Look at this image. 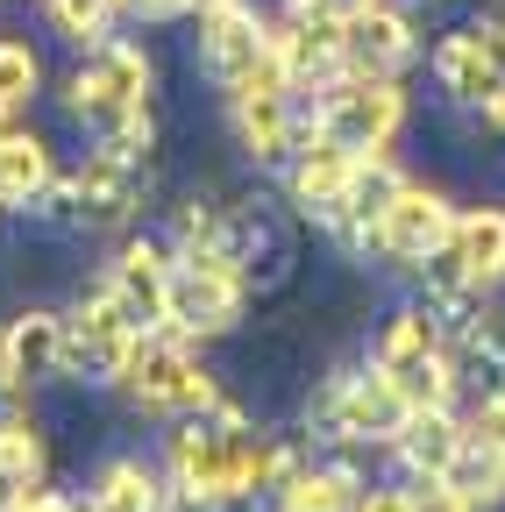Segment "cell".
Returning a JSON list of instances; mask_svg holds the SVG:
<instances>
[{"instance_id": "11", "label": "cell", "mask_w": 505, "mask_h": 512, "mask_svg": "<svg viewBox=\"0 0 505 512\" xmlns=\"http://www.w3.org/2000/svg\"><path fill=\"white\" fill-rule=\"evenodd\" d=\"M107 292L121 299V313H129L143 335L164 328V320H171V242L129 235L114 249V264H107Z\"/></svg>"}, {"instance_id": "4", "label": "cell", "mask_w": 505, "mask_h": 512, "mask_svg": "<svg viewBox=\"0 0 505 512\" xmlns=\"http://www.w3.org/2000/svg\"><path fill=\"white\" fill-rule=\"evenodd\" d=\"M313 107H321V136L342 143L349 157H392V143L406 136V86L385 79V72H335L321 93H313Z\"/></svg>"}, {"instance_id": "6", "label": "cell", "mask_w": 505, "mask_h": 512, "mask_svg": "<svg viewBox=\"0 0 505 512\" xmlns=\"http://www.w3.org/2000/svg\"><path fill=\"white\" fill-rule=\"evenodd\" d=\"M249 306V278L228 249H171V320L164 328L185 342L228 335Z\"/></svg>"}, {"instance_id": "18", "label": "cell", "mask_w": 505, "mask_h": 512, "mask_svg": "<svg viewBox=\"0 0 505 512\" xmlns=\"http://www.w3.org/2000/svg\"><path fill=\"white\" fill-rule=\"evenodd\" d=\"M449 256L463 264L470 285L498 292L505 285V207H463L449 228Z\"/></svg>"}, {"instance_id": "8", "label": "cell", "mask_w": 505, "mask_h": 512, "mask_svg": "<svg viewBox=\"0 0 505 512\" xmlns=\"http://www.w3.org/2000/svg\"><path fill=\"white\" fill-rule=\"evenodd\" d=\"M449 228H456V207L441 200L434 185L399 178V192L385 200V214H377L370 256H385V264H399V271H420L427 256H441V249H449Z\"/></svg>"}, {"instance_id": "5", "label": "cell", "mask_w": 505, "mask_h": 512, "mask_svg": "<svg viewBox=\"0 0 505 512\" xmlns=\"http://www.w3.org/2000/svg\"><path fill=\"white\" fill-rule=\"evenodd\" d=\"M114 384L129 392V406H136V413H171V420L207 413V406L221 399L214 370L193 356V342L171 335V328L136 335V349H129V363H121V377H114Z\"/></svg>"}, {"instance_id": "13", "label": "cell", "mask_w": 505, "mask_h": 512, "mask_svg": "<svg viewBox=\"0 0 505 512\" xmlns=\"http://www.w3.org/2000/svg\"><path fill=\"white\" fill-rule=\"evenodd\" d=\"M57 342H65V313L29 306L0 328V392H29V384L57 377Z\"/></svg>"}, {"instance_id": "7", "label": "cell", "mask_w": 505, "mask_h": 512, "mask_svg": "<svg viewBox=\"0 0 505 512\" xmlns=\"http://www.w3.org/2000/svg\"><path fill=\"white\" fill-rule=\"evenodd\" d=\"M136 320L121 313V299L100 285V292H86L72 313H65V342H57V370L65 377H93V384H114L121 377V363H129V349H136Z\"/></svg>"}, {"instance_id": "19", "label": "cell", "mask_w": 505, "mask_h": 512, "mask_svg": "<svg viewBox=\"0 0 505 512\" xmlns=\"http://www.w3.org/2000/svg\"><path fill=\"white\" fill-rule=\"evenodd\" d=\"M86 512H171V484H164V470L143 463V456H114V463L93 477Z\"/></svg>"}, {"instance_id": "24", "label": "cell", "mask_w": 505, "mask_h": 512, "mask_svg": "<svg viewBox=\"0 0 505 512\" xmlns=\"http://www.w3.org/2000/svg\"><path fill=\"white\" fill-rule=\"evenodd\" d=\"M0 470H8L15 491H29V484L50 477V441H43V427H36L22 406L0 413Z\"/></svg>"}, {"instance_id": "3", "label": "cell", "mask_w": 505, "mask_h": 512, "mask_svg": "<svg viewBox=\"0 0 505 512\" xmlns=\"http://www.w3.org/2000/svg\"><path fill=\"white\" fill-rule=\"evenodd\" d=\"M157 93V64L136 36H107L79 57V72L65 79V114L86 128V136H107L129 114H143Z\"/></svg>"}, {"instance_id": "15", "label": "cell", "mask_w": 505, "mask_h": 512, "mask_svg": "<svg viewBox=\"0 0 505 512\" xmlns=\"http://www.w3.org/2000/svg\"><path fill=\"white\" fill-rule=\"evenodd\" d=\"M456 448H463V413H456V406H406V420H399V434H392V456H399V470H406L413 484L441 477Z\"/></svg>"}, {"instance_id": "9", "label": "cell", "mask_w": 505, "mask_h": 512, "mask_svg": "<svg viewBox=\"0 0 505 512\" xmlns=\"http://www.w3.org/2000/svg\"><path fill=\"white\" fill-rule=\"evenodd\" d=\"M342 50H349V72L399 79L420 57V29L406 15V0H349L342 8Z\"/></svg>"}, {"instance_id": "34", "label": "cell", "mask_w": 505, "mask_h": 512, "mask_svg": "<svg viewBox=\"0 0 505 512\" xmlns=\"http://www.w3.org/2000/svg\"><path fill=\"white\" fill-rule=\"evenodd\" d=\"M0 221H8V207H0Z\"/></svg>"}, {"instance_id": "26", "label": "cell", "mask_w": 505, "mask_h": 512, "mask_svg": "<svg viewBox=\"0 0 505 512\" xmlns=\"http://www.w3.org/2000/svg\"><path fill=\"white\" fill-rule=\"evenodd\" d=\"M36 86H43V57L29 43H15V36H0V107L22 114L36 100Z\"/></svg>"}, {"instance_id": "32", "label": "cell", "mask_w": 505, "mask_h": 512, "mask_svg": "<svg viewBox=\"0 0 505 512\" xmlns=\"http://www.w3.org/2000/svg\"><path fill=\"white\" fill-rule=\"evenodd\" d=\"M477 121L491 128V136H498V143H505V79H498V86H491V93L477 100Z\"/></svg>"}, {"instance_id": "12", "label": "cell", "mask_w": 505, "mask_h": 512, "mask_svg": "<svg viewBox=\"0 0 505 512\" xmlns=\"http://www.w3.org/2000/svg\"><path fill=\"white\" fill-rule=\"evenodd\" d=\"M264 50H271V22L249 8V0H214V8H200V72H207L221 93H228Z\"/></svg>"}, {"instance_id": "14", "label": "cell", "mask_w": 505, "mask_h": 512, "mask_svg": "<svg viewBox=\"0 0 505 512\" xmlns=\"http://www.w3.org/2000/svg\"><path fill=\"white\" fill-rule=\"evenodd\" d=\"M349 178H356V157H349L342 143H328V136H313V143H299V150L285 157V200H292L306 221H321L342 192H349Z\"/></svg>"}, {"instance_id": "20", "label": "cell", "mask_w": 505, "mask_h": 512, "mask_svg": "<svg viewBox=\"0 0 505 512\" xmlns=\"http://www.w3.org/2000/svg\"><path fill=\"white\" fill-rule=\"evenodd\" d=\"M441 342H449V328L434 320V306H427V299H406V306L385 320V328H377L370 363H377V370H392V377H406V370H413V363H427Z\"/></svg>"}, {"instance_id": "33", "label": "cell", "mask_w": 505, "mask_h": 512, "mask_svg": "<svg viewBox=\"0 0 505 512\" xmlns=\"http://www.w3.org/2000/svg\"><path fill=\"white\" fill-rule=\"evenodd\" d=\"M0 121H15V114H8V107H0Z\"/></svg>"}, {"instance_id": "21", "label": "cell", "mask_w": 505, "mask_h": 512, "mask_svg": "<svg viewBox=\"0 0 505 512\" xmlns=\"http://www.w3.org/2000/svg\"><path fill=\"white\" fill-rule=\"evenodd\" d=\"M441 484L463 498V512H498V505H505V448H491V441L463 434V448L449 456Z\"/></svg>"}, {"instance_id": "22", "label": "cell", "mask_w": 505, "mask_h": 512, "mask_svg": "<svg viewBox=\"0 0 505 512\" xmlns=\"http://www.w3.org/2000/svg\"><path fill=\"white\" fill-rule=\"evenodd\" d=\"M434 86L449 93L456 107H477L498 79H491V64H484V43H477V29H456V36H441L434 43Z\"/></svg>"}, {"instance_id": "30", "label": "cell", "mask_w": 505, "mask_h": 512, "mask_svg": "<svg viewBox=\"0 0 505 512\" xmlns=\"http://www.w3.org/2000/svg\"><path fill=\"white\" fill-rule=\"evenodd\" d=\"M193 8H200V0H129V15H136V22H185Z\"/></svg>"}, {"instance_id": "28", "label": "cell", "mask_w": 505, "mask_h": 512, "mask_svg": "<svg viewBox=\"0 0 505 512\" xmlns=\"http://www.w3.org/2000/svg\"><path fill=\"white\" fill-rule=\"evenodd\" d=\"M349 512H420V491L413 484H363Z\"/></svg>"}, {"instance_id": "25", "label": "cell", "mask_w": 505, "mask_h": 512, "mask_svg": "<svg viewBox=\"0 0 505 512\" xmlns=\"http://www.w3.org/2000/svg\"><path fill=\"white\" fill-rule=\"evenodd\" d=\"M43 15L72 50H93V43L114 36V22L129 15V0H43Z\"/></svg>"}, {"instance_id": "2", "label": "cell", "mask_w": 505, "mask_h": 512, "mask_svg": "<svg viewBox=\"0 0 505 512\" xmlns=\"http://www.w3.org/2000/svg\"><path fill=\"white\" fill-rule=\"evenodd\" d=\"M399 420H406V392H399V377L377 370V363L335 370L321 392L306 399V434L321 448H335V456H349V448H392Z\"/></svg>"}, {"instance_id": "10", "label": "cell", "mask_w": 505, "mask_h": 512, "mask_svg": "<svg viewBox=\"0 0 505 512\" xmlns=\"http://www.w3.org/2000/svg\"><path fill=\"white\" fill-rule=\"evenodd\" d=\"M143 192H150V171L129 164V157H114V150H93L79 171H72V214L86 235L100 228H129L143 214Z\"/></svg>"}, {"instance_id": "29", "label": "cell", "mask_w": 505, "mask_h": 512, "mask_svg": "<svg viewBox=\"0 0 505 512\" xmlns=\"http://www.w3.org/2000/svg\"><path fill=\"white\" fill-rule=\"evenodd\" d=\"M8 512H86L79 498H65V491H50V484H29V491H15V505Z\"/></svg>"}, {"instance_id": "27", "label": "cell", "mask_w": 505, "mask_h": 512, "mask_svg": "<svg viewBox=\"0 0 505 512\" xmlns=\"http://www.w3.org/2000/svg\"><path fill=\"white\" fill-rule=\"evenodd\" d=\"M221 242V207L214 200H178V221H171V249H214Z\"/></svg>"}, {"instance_id": "1", "label": "cell", "mask_w": 505, "mask_h": 512, "mask_svg": "<svg viewBox=\"0 0 505 512\" xmlns=\"http://www.w3.org/2000/svg\"><path fill=\"white\" fill-rule=\"evenodd\" d=\"M249 413L235 399H214L207 413H185L171 427V448H164V484H171V505L178 512H228L242 505V463H249Z\"/></svg>"}, {"instance_id": "17", "label": "cell", "mask_w": 505, "mask_h": 512, "mask_svg": "<svg viewBox=\"0 0 505 512\" xmlns=\"http://www.w3.org/2000/svg\"><path fill=\"white\" fill-rule=\"evenodd\" d=\"M50 171H57V157H50V143L36 136V128L0 121V207H8V214H29L36 192L50 185Z\"/></svg>"}, {"instance_id": "31", "label": "cell", "mask_w": 505, "mask_h": 512, "mask_svg": "<svg viewBox=\"0 0 505 512\" xmlns=\"http://www.w3.org/2000/svg\"><path fill=\"white\" fill-rule=\"evenodd\" d=\"M477 43H484L491 79H505V22H477Z\"/></svg>"}, {"instance_id": "23", "label": "cell", "mask_w": 505, "mask_h": 512, "mask_svg": "<svg viewBox=\"0 0 505 512\" xmlns=\"http://www.w3.org/2000/svg\"><path fill=\"white\" fill-rule=\"evenodd\" d=\"M420 278H427V292H420V299L434 306V320H441V328H463V320H477V313H484V299H491L484 285H470V278H463V264H456L449 249H441V256H427V264H420Z\"/></svg>"}, {"instance_id": "16", "label": "cell", "mask_w": 505, "mask_h": 512, "mask_svg": "<svg viewBox=\"0 0 505 512\" xmlns=\"http://www.w3.org/2000/svg\"><path fill=\"white\" fill-rule=\"evenodd\" d=\"M370 477L349 463V456H328V463H299L278 491H271V512H349L356 491Z\"/></svg>"}]
</instances>
